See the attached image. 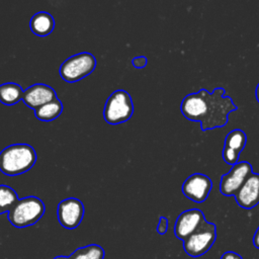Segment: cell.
Segmentation results:
<instances>
[{
	"instance_id": "cell-1",
	"label": "cell",
	"mask_w": 259,
	"mask_h": 259,
	"mask_svg": "<svg viewBox=\"0 0 259 259\" xmlns=\"http://www.w3.org/2000/svg\"><path fill=\"white\" fill-rule=\"evenodd\" d=\"M226 90L214 88L211 92L202 88L197 92L187 94L181 101L180 111L191 121H198L201 131L224 127L229 122V114L238 110V106L230 96H225Z\"/></svg>"
},
{
	"instance_id": "cell-2",
	"label": "cell",
	"mask_w": 259,
	"mask_h": 259,
	"mask_svg": "<svg viewBox=\"0 0 259 259\" xmlns=\"http://www.w3.org/2000/svg\"><path fill=\"white\" fill-rule=\"evenodd\" d=\"M36 158V153L30 145H10L0 152V171L8 176L23 174L32 168Z\"/></svg>"
},
{
	"instance_id": "cell-3",
	"label": "cell",
	"mask_w": 259,
	"mask_h": 259,
	"mask_svg": "<svg viewBox=\"0 0 259 259\" xmlns=\"http://www.w3.org/2000/svg\"><path fill=\"white\" fill-rule=\"evenodd\" d=\"M46 210L45 203L36 196H27L17 200L7 212L10 224L18 229L34 225L40 220Z\"/></svg>"
},
{
	"instance_id": "cell-4",
	"label": "cell",
	"mask_w": 259,
	"mask_h": 259,
	"mask_svg": "<svg viewBox=\"0 0 259 259\" xmlns=\"http://www.w3.org/2000/svg\"><path fill=\"white\" fill-rule=\"evenodd\" d=\"M134 113V103L131 95L125 90H115L107 98L103 116L107 123L118 124L127 121Z\"/></svg>"
},
{
	"instance_id": "cell-5",
	"label": "cell",
	"mask_w": 259,
	"mask_h": 259,
	"mask_svg": "<svg viewBox=\"0 0 259 259\" xmlns=\"http://www.w3.org/2000/svg\"><path fill=\"white\" fill-rule=\"evenodd\" d=\"M95 57L87 52H82L68 58L60 67V75L66 82L73 83L82 80L94 71Z\"/></svg>"
},
{
	"instance_id": "cell-6",
	"label": "cell",
	"mask_w": 259,
	"mask_h": 259,
	"mask_svg": "<svg viewBox=\"0 0 259 259\" xmlns=\"http://www.w3.org/2000/svg\"><path fill=\"white\" fill-rule=\"evenodd\" d=\"M215 239V225L205 220L193 234L183 241V249L187 255L191 257H199L212 247Z\"/></svg>"
},
{
	"instance_id": "cell-7",
	"label": "cell",
	"mask_w": 259,
	"mask_h": 259,
	"mask_svg": "<svg viewBox=\"0 0 259 259\" xmlns=\"http://www.w3.org/2000/svg\"><path fill=\"white\" fill-rule=\"evenodd\" d=\"M253 173L252 165L247 161L238 162L224 174L220 181V191L225 196H236L249 176Z\"/></svg>"
},
{
	"instance_id": "cell-8",
	"label": "cell",
	"mask_w": 259,
	"mask_h": 259,
	"mask_svg": "<svg viewBox=\"0 0 259 259\" xmlns=\"http://www.w3.org/2000/svg\"><path fill=\"white\" fill-rule=\"evenodd\" d=\"M181 189L185 197L196 203H201L208 197L212 189V181L205 174L194 173L184 180Z\"/></svg>"
},
{
	"instance_id": "cell-9",
	"label": "cell",
	"mask_w": 259,
	"mask_h": 259,
	"mask_svg": "<svg viewBox=\"0 0 259 259\" xmlns=\"http://www.w3.org/2000/svg\"><path fill=\"white\" fill-rule=\"evenodd\" d=\"M57 215L59 223L65 229H76L82 222L84 215V205L80 199L75 197L63 199L58 204Z\"/></svg>"
},
{
	"instance_id": "cell-10",
	"label": "cell",
	"mask_w": 259,
	"mask_h": 259,
	"mask_svg": "<svg viewBox=\"0 0 259 259\" xmlns=\"http://www.w3.org/2000/svg\"><path fill=\"white\" fill-rule=\"evenodd\" d=\"M204 221V213L198 208H190L181 212L174 225L175 237L184 241L193 234Z\"/></svg>"
},
{
	"instance_id": "cell-11",
	"label": "cell",
	"mask_w": 259,
	"mask_h": 259,
	"mask_svg": "<svg viewBox=\"0 0 259 259\" xmlns=\"http://www.w3.org/2000/svg\"><path fill=\"white\" fill-rule=\"evenodd\" d=\"M246 144L247 136L243 130L235 128L229 132L225 138L222 153L224 161L231 166L238 163L240 154L245 149Z\"/></svg>"
},
{
	"instance_id": "cell-12",
	"label": "cell",
	"mask_w": 259,
	"mask_h": 259,
	"mask_svg": "<svg viewBox=\"0 0 259 259\" xmlns=\"http://www.w3.org/2000/svg\"><path fill=\"white\" fill-rule=\"evenodd\" d=\"M56 98L58 97L55 89H53L49 85H46L42 83H36L24 90L22 100L25 103V105H27L28 107L34 110L35 108Z\"/></svg>"
},
{
	"instance_id": "cell-13",
	"label": "cell",
	"mask_w": 259,
	"mask_h": 259,
	"mask_svg": "<svg viewBox=\"0 0 259 259\" xmlns=\"http://www.w3.org/2000/svg\"><path fill=\"white\" fill-rule=\"evenodd\" d=\"M235 198L237 203L245 209L255 207L259 203V174L253 172Z\"/></svg>"
},
{
	"instance_id": "cell-14",
	"label": "cell",
	"mask_w": 259,
	"mask_h": 259,
	"mask_svg": "<svg viewBox=\"0 0 259 259\" xmlns=\"http://www.w3.org/2000/svg\"><path fill=\"white\" fill-rule=\"evenodd\" d=\"M29 26L33 34L44 37L49 35L54 30L55 19L50 13L46 11H39L33 14L30 19Z\"/></svg>"
},
{
	"instance_id": "cell-15",
	"label": "cell",
	"mask_w": 259,
	"mask_h": 259,
	"mask_svg": "<svg viewBox=\"0 0 259 259\" xmlns=\"http://www.w3.org/2000/svg\"><path fill=\"white\" fill-rule=\"evenodd\" d=\"M23 90L20 85L8 82L0 85V102L5 105H14L23 97Z\"/></svg>"
},
{
	"instance_id": "cell-16",
	"label": "cell",
	"mask_w": 259,
	"mask_h": 259,
	"mask_svg": "<svg viewBox=\"0 0 259 259\" xmlns=\"http://www.w3.org/2000/svg\"><path fill=\"white\" fill-rule=\"evenodd\" d=\"M63 111L62 102L56 98L50 102L42 104L34 109V115L37 119L42 121H51L59 117Z\"/></svg>"
},
{
	"instance_id": "cell-17",
	"label": "cell",
	"mask_w": 259,
	"mask_h": 259,
	"mask_svg": "<svg viewBox=\"0 0 259 259\" xmlns=\"http://www.w3.org/2000/svg\"><path fill=\"white\" fill-rule=\"evenodd\" d=\"M104 249L96 244L87 245L76 249L69 257L70 259H104Z\"/></svg>"
},
{
	"instance_id": "cell-18",
	"label": "cell",
	"mask_w": 259,
	"mask_h": 259,
	"mask_svg": "<svg viewBox=\"0 0 259 259\" xmlns=\"http://www.w3.org/2000/svg\"><path fill=\"white\" fill-rule=\"evenodd\" d=\"M16 191L8 185H0V214L8 212L17 202Z\"/></svg>"
},
{
	"instance_id": "cell-19",
	"label": "cell",
	"mask_w": 259,
	"mask_h": 259,
	"mask_svg": "<svg viewBox=\"0 0 259 259\" xmlns=\"http://www.w3.org/2000/svg\"><path fill=\"white\" fill-rule=\"evenodd\" d=\"M132 64L134 65V67L138 68V69H142V68H145L148 64V60L145 56H139V57H136L132 60Z\"/></svg>"
},
{
	"instance_id": "cell-20",
	"label": "cell",
	"mask_w": 259,
	"mask_h": 259,
	"mask_svg": "<svg viewBox=\"0 0 259 259\" xmlns=\"http://www.w3.org/2000/svg\"><path fill=\"white\" fill-rule=\"evenodd\" d=\"M168 230V220L165 217H160L159 224L157 226V232L160 235H164Z\"/></svg>"
},
{
	"instance_id": "cell-21",
	"label": "cell",
	"mask_w": 259,
	"mask_h": 259,
	"mask_svg": "<svg viewBox=\"0 0 259 259\" xmlns=\"http://www.w3.org/2000/svg\"><path fill=\"white\" fill-rule=\"evenodd\" d=\"M221 259H243V258L238 253H235L233 251H228L222 255Z\"/></svg>"
},
{
	"instance_id": "cell-22",
	"label": "cell",
	"mask_w": 259,
	"mask_h": 259,
	"mask_svg": "<svg viewBox=\"0 0 259 259\" xmlns=\"http://www.w3.org/2000/svg\"><path fill=\"white\" fill-rule=\"evenodd\" d=\"M253 245L259 249V227L256 229L254 236H253Z\"/></svg>"
},
{
	"instance_id": "cell-23",
	"label": "cell",
	"mask_w": 259,
	"mask_h": 259,
	"mask_svg": "<svg viewBox=\"0 0 259 259\" xmlns=\"http://www.w3.org/2000/svg\"><path fill=\"white\" fill-rule=\"evenodd\" d=\"M255 96H256L257 102L259 103V83L257 84V87H256V90H255Z\"/></svg>"
},
{
	"instance_id": "cell-24",
	"label": "cell",
	"mask_w": 259,
	"mask_h": 259,
	"mask_svg": "<svg viewBox=\"0 0 259 259\" xmlns=\"http://www.w3.org/2000/svg\"><path fill=\"white\" fill-rule=\"evenodd\" d=\"M54 259H70L69 256H56Z\"/></svg>"
}]
</instances>
